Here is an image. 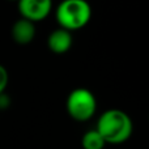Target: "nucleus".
Here are the masks:
<instances>
[{
	"label": "nucleus",
	"mask_w": 149,
	"mask_h": 149,
	"mask_svg": "<svg viewBox=\"0 0 149 149\" xmlns=\"http://www.w3.org/2000/svg\"><path fill=\"white\" fill-rule=\"evenodd\" d=\"M55 18L59 28L72 33L89 24L92 7L86 0H62L55 9Z\"/></svg>",
	"instance_id": "f03ea898"
},
{
	"label": "nucleus",
	"mask_w": 149,
	"mask_h": 149,
	"mask_svg": "<svg viewBox=\"0 0 149 149\" xmlns=\"http://www.w3.org/2000/svg\"><path fill=\"white\" fill-rule=\"evenodd\" d=\"M52 8V0H17L20 16L34 24L46 20L51 15Z\"/></svg>",
	"instance_id": "20e7f679"
},
{
	"label": "nucleus",
	"mask_w": 149,
	"mask_h": 149,
	"mask_svg": "<svg viewBox=\"0 0 149 149\" xmlns=\"http://www.w3.org/2000/svg\"><path fill=\"white\" fill-rule=\"evenodd\" d=\"M73 45V36L63 28L54 29L47 37V47L56 55H63L71 50Z\"/></svg>",
	"instance_id": "39448f33"
},
{
	"label": "nucleus",
	"mask_w": 149,
	"mask_h": 149,
	"mask_svg": "<svg viewBox=\"0 0 149 149\" xmlns=\"http://www.w3.org/2000/svg\"><path fill=\"white\" fill-rule=\"evenodd\" d=\"M8 1H17V0H8Z\"/></svg>",
	"instance_id": "9d476101"
},
{
	"label": "nucleus",
	"mask_w": 149,
	"mask_h": 149,
	"mask_svg": "<svg viewBox=\"0 0 149 149\" xmlns=\"http://www.w3.org/2000/svg\"><path fill=\"white\" fill-rule=\"evenodd\" d=\"M10 36H12V39L17 45H20V46H26V45L31 43L37 36L36 24L26 20V18L20 17L17 21H15V24L12 25Z\"/></svg>",
	"instance_id": "423d86ee"
},
{
	"label": "nucleus",
	"mask_w": 149,
	"mask_h": 149,
	"mask_svg": "<svg viewBox=\"0 0 149 149\" xmlns=\"http://www.w3.org/2000/svg\"><path fill=\"white\" fill-rule=\"evenodd\" d=\"M82 149H105L106 141L97 130H89L81 137Z\"/></svg>",
	"instance_id": "0eeeda50"
},
{
	"label": "nucleus",
	"mask_w": 149,
	"mask_h": 149,
	"mask_svg": "<svg viewBox=\"0 0 149 149\" xmlns=\"http://www.w3.org/2000/svg\"><path fill=\"white\" fill-rule=\"evenodd\" d=\"M95 130L101 134L106 144L120 145L131 139L134 123L126 111L120 109H109L98 116Z\"/></svg>",
	"instance_id": "f257e3e1"
},
{
	"label": "nucleus",
	"mask_w": 149,
	"mask_h": 149,
	"mask_svg": "<svg viewBox=\"0 0 149 149\" xmlns=\"http://www.w3.org/2000/svg\"><path fill=\"white\" fill-rule=\"evenodd\" d=\"M8 82H9V74H8L7 68L3 64H0V94L5 92L8 86Z\"/></svg>",
	"instance_id": "6e6552de"
},
{
	"label": "nucleus",
	"mask_w": 149,
	"mask_h": 149,
	"mask_svg": "<svg viewBox=\"0 0 149 149\" xmlns=\"http://www.w3.org/2000/svg\"><path fill=\"white\" fill-rule=\"evenodd\" d=\"M10 102H12V100L5 92L0 94V110H7L10 106Z\"/></svg>",
	"instance_id": "1a4fd4ad"
},
{
	"label": "nucleus",
	"mask_w": 149,
	"mask_h": 149,
	"mask_svg": "<svg viewBox=\"0 0 149 149\" xmlns=\"http://www.w3.org/2000/svg\"><path fill=\"white\" fill-rule=\"evenodd\" d=\"M97 98L86 88H76L68 94L65 110L76 122H88L97 113Z\"/></svg>",
	"instance_id": "7ed1b4c3"
}]
</instances>
